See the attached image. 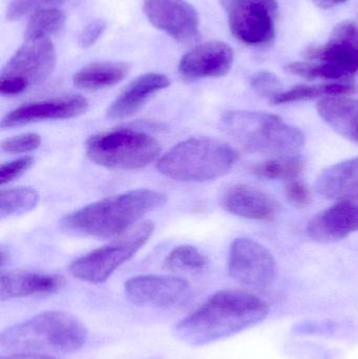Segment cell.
<instances>
[{
	"label": "cell",
	"instance_id": "cell-20",
	"mask_svg": "<svg viewBox=\"0 0 358 359\" xmlns=\"http://www.w3.org/2000/svg\"><path fill=\"white\" fill-rule=\"evenodd\" d=\"M315 188L324 198L332 200L358 198V158L326 168L317 177Z\"/></svg>",
	"mask_w": 358,
	"mask_h": 359
},
{
	"label": "cell",
	"instance_id": "cell-12",
	"mask_svg": "<svg viewBox=\"0 0 358 359\" xmlns=\"http://www.w3.org/2000/svg\"><path fill=\"white\" fill-rule=\"evenodd\" d=\"M149 22L179 42L195 41L200 35V17L186 0H144Z\"/></svg>",
	"mask_w": 358,
	"mask_h": 359
},
{
	"label": "cell",
	"instance_id": "cell-15",
	"mask_svg": "<svg viewBox=\"0 0 358 359\" xmlns=\"http://www.w3.org/2000/svg\"><path fill=\"white\" fill-rule=\"evenodd\" d=\"M233 63V50L223 41H208L187 52L179 63V73L185 80L216 78L226 75Z\"/></svg>",
	"mask_w": 358,
	"mask_h": 359
},
{
	"label": "cell",
	"instance_id": "cell-1",
	"mask_svg": "<svg viewBox=\"0 0 358 359\" xmlns=\"http://www.w3.org/2000/svg\"><path fill=\"white\" fill-rule=\"evenodd\" d=\"M269 311L268 304L252 293L219 291L181 320L174 334L189 345H206L260 324Z\"/></svg>",
	"mask_w": 358,
	"mask_h": 359
},
{
	"label": "cell",
	"instance_id": "cell-22",
	"mask_svg": "<svg viewBox=\"0 0 358 359\" xmlns=\"http://www.w3.org/2000/svg\"><path fill=\"white\" fill-rule=\"evenodd\" d=\"M130 69L128 63L95 62L75 73L73 83L80 90H102L121 82L130 73Z\"/></svg>",
	"mask_w": 358,
	"mask_h": 359
},
{
	"label": "cell",
	"instance_id": "cell-32",
	"mask_svg": "<svg viewBox=\"0 0 358 359\" xmlns=\"http://www.w3.org/2000/svg\"><path fill=\"white\" fill-rule=\"evenodd\" d=\"M285 192L288 201L296 206H306L311 202L310 189L300 180L288 181L286 184Z\"/></svg>",
	"mask_w": 358,
	"mask_h": 359
},
{
	"label": "cell",
	"instance_id": "cell-2",
	"mask_svg": "<svg viewBox=\"0 0 358 359\" xmlns=\"http://www.w3.org/2000/svg\"><path fill=\"white\" fill-rule=\"evenodd\" d=\"M165 194L151 189H137L103 198L63 217L60 226L79 236L109 238L130 229L146 213L166 203Z\"/></svg>",
	"mask_w": 358,
	"mask_h": 359
},
{
	"label": "cell",
	"instance_id": "cell-7",
	"mask_svg": "<svg viewBox=\"0 0 358 359\" xmlns=\"http://www.w3.org/2000/svg\"><path fill=\"white\" fill-rule=\"evenodd\" d=\"M86 155L90 161L113 170H136L155 161L161 145L153 137L139 130H116L88 138Z\"/></svg>",
	"mask_w": 358,
	"mask_h": 359
},
{
	"label": "cell",
	"instance_id": "cell-14",
	"mask_svg": "<svg viewBox=\"0 0 358 359\" xmlns=\"http://www.w3.org/2000/svg\"><path fill=\"white\" fill-rule=\"evenodd\" d=\"M88 107V100L79 95L36 101L10 111L2 119L1 128H19L48 120L71 119L85 113Z\"/></svg>",
	"mask_w": 358,
	"mask_h": 359
},
{
	"label": "cell",
	"instance_id": "cell-16",
	"mask_svg": "<svg viewBox=\"0 0 358 359\" xmlns=\"http://www.w3.org/2000/svg\"><path fill=\"white\" fill-rule=\"evenodd\" d=\"M358 231V198L343 200L311 219L307 233L321 243L336 242Z\"/></svg>",
	"mask_w": 358,
	"mask_h": 359
},
{
	"label": "cell",
	"instance_id": "cell-25",
	"mask_svg": "<svg viewBox=\"0 0 358 359\" xmlns=\"http://www.w3.org/2000/svg\"><path fill=\"white\" fill-rule=\"evenodd\" d=\"M305 170L304 160L294 156L268 160L254 166L252 172L259 178L268 180H296Z\"/></svg>",
	"mask_w": 358,
	"mask_h": 359
},
{
	"label": "cell",
	"instance_id": "cell-33",
	"mask_svg": "<svg viewBox=\"0 0 358 359\" xmlns=\"http://www.w3.org/2000/svg\"><path fill=\"white\" fill-rule=\"evenodd\" d=\"M106 29V22L103 19H96L88 23L80 34L79 44L81 48H88L94 46Z\"/></svg>",
	"mask_w": 358,
	"mask_h": 359
},
{
	"label": "cell",
	"instance_id": "cell-24",
	"mask_svg": "<svg viewBox=\"0 0 358 359\" xmlns=\"http://www.w3.org/2000/svg\"><path fill=\"white\" fill-rule=\"evenodd\" d=\"M39 202V194L27 187L2 189L0 192V217L23 215L35 208Z\"/></svg>",
	"mask_w": 358,
	"mask_h": 359
},
{
	"label": "cell",
	"instance_id": "cell-30",
	"mask_svg": "<svg viewBox=\"0 0 358 359\" xmlns=\"http://www.w3.org/2000/svg\"><path fill=\"white\" fill-rule=\"evenodd\" d=\"M252 86L261 96L273 99L282 92V84L275 74L269 72H261L254 75L252 80Z\"/></svg>",
	"mask_w": 358,
	"mask_h": 359
},
{
	"label": "cell",
	"instance_id": "cell-26",
	"mask_svg": "<svg viewBox=\"0 0 358 359\" xmlns=\"http://www.w3.org/2000/svg\"><path fill=\"white\" fill-rule=\"evenodd\" d=\"M65 25V14L58 8H43L29 17L25 29V36H46L52 37L62 31Z\"/></svg>",
	"mask_w": 358,
	"mask_h": 359
},
{
	"label": "cell",
	"instance_id": "cell-28",
	"mask_svg": "<svg viewBox=\"0 0 358 359\" xmlns=\"http://www.w3.org/2000/svg\"><path fill=\"white\" fill-rule=\"evenodd\" d=\"M77 0H11L6 8V19L17 20L29 13L43 8H58L63 4H73Z\"/></svg>",
	"mask_w": 358,
	"mask_h": 359
},
{
	"label": "cell",
	"instance_id": "cell-18",
	"mask_svg": "<svg viewBox=\"0 0 358 359\" xmlns=\"http://www.w3.org/2000/svg\"><path fill=\"white\" fill-rule=\"evenodd\" d=\"M170 86V79L163 74L147 73L139 76L111 103L107 111V118L122 120L132 117L144 107L153 95Z\"/></svg>",
	"mask_w": 358,
	"mask_h": 359
},
{
	"label": "cell",
	"instance_id": "cell-19",
	"mask_svg": "<svg viewBox=\"0 0 358 359\" xmlns=\"http://www.w3.org/2000/svg\"><path fill=\"white\" fill-rule=\"evenodd\" d=\"M64 284V278L58 274L6 272L0 278V299L4 302L32 295L52 294L61 290Z\"/></svg>",
	"mask_w": 358,
	"mask_h": 359
},
{
	"label": "cell",
	"instance_id": "cell-29",
	"mask_svg": "<svg viewBox=\"0 0 358 359\" xmlns=\"http://www.w3.org/2000/svg\"><path fill=\"white\" fill-rule=\"evenodd\" d=\"M40 144L41 137L31 133L6 139L1 143V149L8 154L29 153L37 149Z\"/></svg>",
	"mask_w": 358,
	"mask_h": 359
},
{
	"label": "cell",
	"instance_id": "cell-5",
	"mask_svg": "<svg viewBox=\"0 0 358 359\" xmlns=\"http://www.w3.org/2000/svg\"><path fill=\"white\" fill-rule=\"evenodd\" d=\"M237 161L230 145L210 138H191L172 147L158 162V170L167 178L206 182L228 174Z\"/></svg>",
	"mask_w": 358,
	"mask_h": 359
},
{
	"label": "cell",
	"instance_id": "cell-4",
	"mask_svg": "<svg viewBox=\"0 0 358 359\" xmlns=\"http://www.w3.org/2000/svg\"><path fill=\"white\" fill-rule=\"evenodd\" d=\"M86 339L88 331L79 320L64 312L46 311L6 329L0 345L8 351L71 353L83 347Z\"/></svg>",
	"mask_w": 358,
	"mask_h": 359
},
{
	"label": "cell",
	"instance_id": "cell-13",
	"mask_svg": "<svg viewBox=\"0 0 358 359\" xmlns=\"http://www.w3.org/2000/svg\"><path fill=\"white\" fill-rule=\"evenodd\" d=\"M191 291L188 283L176 276H140L125 283L126 297L140 307H176L189 299Z\"/></svg>",
	"mask_w": 358,
	"mask_h": 359
},
{
	"label": "cell",
	"instance_id": "cell-31",
	"mask_svg": "<svg viewBox=\"0 0 358 359\" xmlns=\"http://www.w3.org/2000/svg\"><path fill=\"white\" fill-rule=\"evenodd\" d=\"M34 159L32 157H23L14 161L8 162L0 166V184L10 183L13 180L18 178L21 175L33 166Z\"/></svg>",
	"mask_w": 358,
	"mask_h": 359
},
{
	"label": "cell",
	"instance_id": "cell-8",
	"mask_svg": "<svg viewBox=\"0 0 358 359\" xmlns=\"http://www.w3.org/2000/svg\"><path fill=\"white\" fill-rule=\"evenodd\" d=\"M56 65V50L50 37L25 36L20 48L4 65L0 94L17 96L46 81Z\"/></svg>",
	"mask_w": 358,
	"mask_h": 359
},
{
	"label": "cell",
	"instance_id": "cell-34",
	"mask_svg": "<svg viewBox=\"0 0 358 359\" xmlns=\"http://www.w3.org/2000/svg\"><path fill=\"white\" fill-rule=\"evenodd\" d=\"M0 359H58L46 354L36 353V352H17L10 355L2 356Z\"/></svg>",
	"mask_w": 358,
	"mask_h": 359
},
{
	"label": "cell",
	"instance_id": "cell-11",
	"mask_svg": "<svg viewBox=\"0 0 358 359\" xmlns=\"http://www.w3.org/2000/svg\"><path fill=\"white\" fill-rule=\"evenodd\" d=\"M231 278L254 288H265L275 282L277 265L268 249L250 238H240L233 243L228 257Z\"/></svg>",
	"mask_w": 358,
	"mask_h": 359
},
{
	"label": "cell",
	"instance_id": "cell-9",
	"mask_svg": "<svg viewBox=\"0 0 358 359\" xmlns=\"http://www.w3.org/2000/svg\"><path fill=\"white\" fill-rule=\"evenodd\" d=\"M153 229L155 226L151 222L141 223L115 242L76 259L69 267L71 273L83 282H105L149 242Z\"/></svg>",
	"mask_w": 358,
	"mask_h": 359
},
{
	"label": "cell",
	"instance_id": "cell-6",
	"mask_svg": "<svg viewBox=\"0 0 358 359\" xmlns=\"http://www.w3.org/2000/svg\"><path fill=\"white\" fill-rule=\"evenodd\" d=\"M311 62H294L287 71L305 79L340 80L358 71V25L351 20L338 23L327 43L308 48Z\"/></svg>",
	"mask_w": 358,
	"mask_h": 359
},
{
	"label": "cell",
	"instance_id": "cell-17",
	"mask_svg": "<svg viewBox=\"0 0 358 359\" xmlns=\"http://www.w3.org/2000/svg\"><path fill=\"white\" fill-rule=\"evenodd\" d=\"M221 206L229 213L254 221H273L279 213L275 198L246 184L229 188L221 198Z\"/></svg>",
	"mask_w": 358,
	"mask_h": 359
},
{
	"label": "cell",
	"instance_id": "cell-3",
	"mask_svg": "<svg viewBox=\"0 0 358 359\" xmlns=\"http://www.w3.org/2000/svg\"><path fill=\"white\" fill-rule=\"evenodd\" d=\"M222 128L248 153L290 157L304 149L305 136L300 128L271 114L227 111L222 117Z\"/></svg>",
	"mask_w": 358,
	"mask_h": 359
},
{
	"label": "cell",
	"instance_id": "cell-27",
	"mask_svg": "<svg viewBox=\"0 0 358 359\" xmlns=\"http://www.w3.org/2000/svg\"><path fill=\"white\" fill-rule=\"evenodd\" d=\"M207 264L205 255L195 247L180 246L167 255L164 267L172 272H201Z\"/></svg>",
	"mask_w": 358,
	"mask_h": 359
},
{
	"label": "cell",
	"instance_id": "cell-23",
	"mask_svg": "<svg viewBox=\"0 0 358 359\" xmlns=\"http://www.w3.org/2000/svg\"><path fill=\"white\" fill-rule=\"evenodd\" d=\"M357 86L350 82H334V83L317 84V86H298L291 90H285L270 99L273 104H285L296 101L311 100L317 98L347 96L353 94Z\"/></svg>",
	"mask_w": 358,
	"mask_h": 359
},
{
	"label": "cell",
	"instance_id": "cell-21",
	"mask_svg": "<svg viewBox=\"0 0 358 359\" xmlns=\"http://www.w3.org/2000/svg\"><path fill=\"white\" fill-rule=\"evenodd\" d=\"M317 113L336 133L358 143V100L344 96L324 98Z\"/></svg>",
	"mask_w": 358,
	"mask_h": 359
},
{
	"label": "cell",
	"instance_id": "cell-35",
	"mask_svg": "<svg viewBox=\"0 0 358 359\" xmlns=\"http://www.w3.org/2000/svg\"><path fill=\"white\" fill-rule=\"evenodd\" d=\"M317 6L322 8H330L333 6H340V4H345L348 0H312Z\"/></svg>",
	"mask_w": 358,
	"mask_h": 359
},
{
	"label": "cell",
	"instance_id": "cell-10",
	"mask_svg": "<svg viewBox=\"0 0 358 359\" xmlns=\"http://www.w3.org/2000/svg\"><path fill=\"white\" fill-rule=\"evenodd\" d=\"M233 35L249 46H266L275 36L277 0H220Z\"/></svg>",
	"mask_w": 358,
	"mask_h": 359
}]
</instances>
